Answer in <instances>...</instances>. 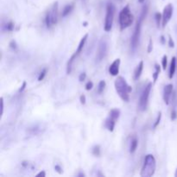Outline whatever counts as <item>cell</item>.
Masks as SVG:
<instances>
[{"label": "cell", "instance_id": "6da1fadb", "mask_svg": "<svg viewBox=\"0 0 177 177\" xmlns=\"http://www.w3.org/2000/svg\"><path fill=\"white\" fill-rule=\"evenodd\" d=\"M114 86L118 95L120 99L124 102H129L130 100V93L132 91V87L126 82V80L123 76H118L115 80Z\"/></svg>", "mask_w": 177, "mask_h": 177}, {"label": "cell", "instance_id": "7a4b0ae2", "mask_svg": "<svg viewBox=\"0 0 177 177\" xmlns=\"http://www.w3.org/2000/svg\"><path fill=\"white\" fill-rule=\"evenodd\" d=\"M148 10H149V5L146 4V5H144L143 7L141 15H140L137 22H136L135 30H134L132 36V40H131V45H132V48L133 51L136 50V48H137L138 43H139L140 36H141V30H142V23H143V21L144 20V18L147 16Z\"/></svg>", "mask_w": 177, "mask_h": 177}, {"label": "cell", "instance_id": "3957f363", "mask_svg": "<svg viewBox=\"0 0 177 177\" xmlns=\"http://www.w3.org/2000/svg\"><path fill=\"white\" fill-rule=\"evenodd\" d=\"M156 162L153 155H147L144 158V165L141 169L140 176L142 177H150L152 176L156 172Z\"/></svg>", "mask_w": 177, "mask_h": 177}, {"label": "cell", "instance_id": "277c9868", "mask_svg": "<svg viewBox=\"0 0 177 177\" xmlns=\"http://www.w3.org/2000/svg\"><path fill=\"white\" fill-rule=\"evenodd\" d=\"M118 20H119V24H120L121 30H124L132 24L134 17H133V15L131 12L130 6L128 4L125 7H124L122 9V11H120Z\"/></svg>", "mask_w": 177, "mask_h": 177}, {"label": "cell", "instance_id": "5b68a950", "mask_svg": "<svg viewBox=\"0 0 177 177\" xmlns=\"http://www.w3.org/2000/svg\"><path fill=\"white\" fill-rule=\"evenodd\" d=\"M58 22V2H55L45 16V23L48 29L55 25Z\"/></svg>", "mask_w": 177, "mask_h": 177}, {"label": "cell", "instance_id": "8992f818", "mask_svg": "<svg viewBox=\"0 0 177 177\" xmlns=\"http://www.w3.org/2000/svg\"><path fill=\"white\" fill-rule=\"evenodd\" d=\"M116 8L112 3H108L106 5V14L104 18V30L106 32L111 31L113 24V19L115 15Z\"/></svg>", "mask_w": 177, "mask_h": 177}, {"label": "cell", "instance_id": "52a82bcc", "mask_svg": "<svg viewBox=\"0 0 177 177\" xmlns=\"http://www.w3.org/2000/svg\"><path fill=\"white\" fill-rule=\"evenodd\" d=\"M119 115H120V111L118 109H112L110 111L109 116L105 119V122H104V126L109 132H112L114 131L115 124L119 118Z\"/></svg>", "mask_w": 177, "mask_h": 177}, {"label": "cell", "instance_id": "ba28073f", "mask_svg": "<svg viewBox=\"0 0 177 177\" xmlns=\"http://www.w3.org/2000/svg\"><path fill=\"white\" fill-rule=\"evenodd\" d=\"M152 87V83H149L147 86L144 87L140 99H139V104H138V107L139 110L142 112H144L147 109L148 103H149V94H150V91Z\"/></svg>", "mask_w": 177, "mask_h": 177}, {"label": "cell", "instance_id": "9c48e42d", "mask_svg": "<svg viewBox=\"0 0 177 177\" xmlns=\"http://www.w3.org/2000/svg\"><path fill=\"white\" fill-rule=\"evenodd\" d=\"M107 51H108V43L107 40L102 38L100 43L99 46L97 48V53H96V61L97 62H100L102 61L103 59L107 55Z\"/></svg>", "mask_w": 177, "mask_h": 177}, {"label": "cell", "instance_id": "30bf717a", "mask_svg": "<svg viewBox=\"0 0 177 177\" xmlns=\"http://www.w3.org/2000/svg\"><path fill=\"white\" fill-rule=\"evenodd\" d=\"M173 5L172 4H168L164 9H163V12H162V27L164 28L168 23V22L170 21L172 16H173Z\"/></svg>", "mask_w": 177, "mask_h": 177}, {"label": "cell", "instance_id": "8fae6325", "mask_svg": "<svg viewBox=\"0 0 177 177\" xmlns=\"http://www.w3.org/2000/svg\"><path fill=\"white\" fill-rule=\"evenodd\" d=\"M173 85L172 84H168L167 86H165L164 90H163V100L167 105L169 104V100L171 98V95L173 93Z\"/></svg>", "mask_w": 177, "mask_h": 177}, {"label": "cell", "instance_id": "7c38bea8", "mask_svg": "<svg viewBox=\"0 0 177 177\" xmlns=\"http://www.w3.org/2000/svg\"><path fill=\"white\" fill-rule=\"evenodd\" d=\"M120 59H116L109 67V73L112 76H118L119 73V66H120Z\"/></svg>", "mask_w": 177, "mask_h": 177}, {"label": "cell", "instance_id": "4fadbf2b", "mask_svg": "<svg viewBox=\"0 0 177 177\" xmlns=\"http://www.w3.org/2000/svg\"><path fill=\"white\" fill-rule=\"evenodd\" d=\"M87 38H88V34H86V35L81 38V40H80V43H79V46H78L76 51L74 52L77 55H79L82 52L83 48L85 47V44H86V43H87Z\"/></svg>", "mask_w": 177, "mask_h": 177}, {"label": "cell", "instance_id": "5bb4252c", "mask_svg": "<svg viewBox=\"0 0 177 177\" xmlns=\"http://www.w3.org/2000/svg\"><path fill=\"white\" fill-rule=\"evenodd\" d=\"M143 69H144V61L141 60L138 63V65L136 66V69L134 71V80H137L140 78L142 72H143Z\"/></svg>", "mask_w": 177, "mask_h": 177}, {"label": "cell", "instance_id": "9a60e30c", "mask_svg": "<svg viewBox=\"0 0 177 177\" xmlns=\"http://www.w3.org/2000/svg\"><path fill=\"white\" fill-rule=\"evenodd\" d=\"M176 58L174 56L171 60L170 68H169V74H168L169 79L173 78V76L175 75V73H176Z\"/></svg>", "mask_w": 177, "mask_h": 177}, {"label": "cell", "instance_id": "2e32d148", "mask_svg": "<svg viewBox=\"0 0 177 177\" xmlns=\"http://www.w3.org/2000/svg\"><path fill=\"white\" fill-rule=\"evenodd\" d=\"M78 55L74 53V55L70 57V59L68 61V65H67V74H71V72H72V69H73V63H74V60L76 59V57H77Z\"/></svg>", "mask_w": 177, "mask_h": 177}, {"label": "cell", "instance_id": "e0dca14e", "mask_svg": "<svg viewBox=\"0 0 177 177\" xmlns=\"http://www.w3.org/2000/svg\"><path fill=\"white\" fill-rule=\"evenodd\" d=\"M73 9H74V4H67L65 7H64V9H63V11H62V13H61V16H62V17H65V16H67L72 11H73Z\"/></svg>", "mask_w": 177, "mask_h": 177}, {"label": "cell", "instance_id": "ac0fdd59", "mask_svg": "<svg viewBox=\"0 0 177 177\" xmlns=\"http://www.w3.org/2000/svg\"><path fill=\"white\" fill-rule=\"evenodd\" d=\"M137 146H138V140H137V138H136V136H133V138L132 139V142H131L130 152H131L132 154H133V153L136 151Z\"/></svg>", "mask_w": 177, "mask_h": 177}, {"label": "cell", "instance_id": "d6986e66", "mask_svg": "<svg viewBox=\"0 0 177 177\" xmlns=\"http://www.w3.org/2000/svg\"><path fill=\"white\" fill-rule=\"evenodd\" d=\"M155 69H156L155 73L152 74L154 83L157 80V78L159 77V74H160V72H161V68H160V66H159L158 64H156V65H155Z\"/></svg>", "mask_w": 177, "mask_h": 177}, {"label": "cell", "instance_id": "ffe728a7", "mask_svg": "<svg viewBox=\"0 0 177 177\" xmlns=\"http://www.w3.org/2000/svg\"><path fill=\"white\" fill-rule=\"evenodd\" d=\"M104 87H105V81L104 80H100V82L99 83V86H98V93L99 94H101L104 90Z\"/></svg>", "mask_w": 177, "mask_h": 177}, {"label": "cell", "instance_id": "44dd1931", "mask_svg": "<svg viewBox=\"0 0 177 177\" xmlns=\"http://www.w3.org/2000/svg\"><path fill=\"white\" fill-rule=\"evenodd\" d=\"M155 19H156V25L157 27L159 28L160 27V24H161V21H162V15L159 12H156L155 14Z\"/></svg>", "mask_w": 177, "mask_h": 177}, {"label": "cell", "instance_id": "7402d4cb", "mask_svg": "<svg viewBox=\"0 0 177 177\" xmlns=\"http://www.w3.org/2000/svg\"><path fill=\"white\" fill-rule=\"evenodd\" d=\"M92 154L96 156H99L100 155V148L99 145H96L92 148Z\"/></svg>", "mask_w": 177, "mask_h": 177}, {"label": "cell", "instance_id": "603a6c76", "mask_svg": "<svg viewBox=\"0 0 177 177\" xmlns=\"http://www.w3.org/2000/svg\"><path fill=\"white\" fill-rule=\"evenodd\" d=\"M162 69L166 70L167 68V65H168V57L167 55H163L162 59Z\"/></svg>", "mask_w": 177, "mask_h": 177}, {"label": "cell", "instance_id": "cb8c5ba5", "mask_svg": "<svg viewBox=\"0 0 177 177\" xmlns=\"http://www.w3.org/2000/svg\"><path fill=\"white\" fill-rule=\"evenodd\" d=\"M14 27H15V25H14V23H12V22H9L6 25H5V29L7 31H12L13 29H14Z\"/></svg>", "mask_w": 177, "mask_h": 177}, {"label": "cell", "instance_id": "d4e9b609", "mask_svg": "<svg viewBox=\"0 0 177 177\" xmlns=\"http://www.w3.org/2000/svg\"><path fill=\"white\" fill-rule=\"evenodd\" d=\"M46 74H47V68H44V69H43V71L39 74V76H38V80H39V81H42V80L44 79Z\"/></svg>", "mask_w": 177, "mask_h": 177}, {"label": "cell", "instance_id": "484cf974", "mask_svg": "<svg viewBox=\"0 0 177 177\" xmlns=\"http://www.w3.org/2000/svg\"><path fill=\"white\" fill-rule=\"evenodd\" d=\"M161 118H162V112H159L158 116H157V118H156V122H155V124H154V128H156V127L158 126V124H160Z\"/></svg>", "mask_w": 177, "mask_h": 177}, {"label": "cell", "instance_id": "4316f807", "mask_svg": "<svg viewBox=\"0 0 177 177\" xmlns=\"http://www.w3.org/2000/svg\"><path fill=\"white\" fill-rule=\"evenodd\" d=\"M92 87H93V83H92V81H88V82L86 84V90H87V91L92 90Z\"/></svg>", "mask_w": 177, "mask_h": 177}, {"label": "cell", "instance_id": "83f0119b", "mask_svg": "<svg viewBox=\"0 0 177 177\" xmlns=\"http://www.w3.org/2000/svg\"><path fill=\"white\" fill-rule=\"evenodd\" d=\"M86 78H87V74L86 73H81L79 76V80L80 82H82V81H84L86 80Z\"/></svg>", "mask_w": 177, "mask_h": 177}, {"label": "cell", "instance_id": "f1b7e54d", "mask_svg": "<svg viewBox=\"0 0 177 177\" xmlns=\"http://www.w3.org/2000/svg\"><path fill=\"white\" fill-rule=\"evenodd\" d=\"M152 48H153V43H152V40L150 39L149 42V46H148V53H150L152 51Z\"/></svg>", "mask_w": 177, "mask_h": 177}, {"label": "cell", "instance_id": "f546056e", "mask_svg": "<svg viewBox=\"0 0 177 177\" xmlns=\"http://www.w3.org/2000/svg\"><path fill=\"white\" fill-rule=\"evenodd\" d=\"M26 86H27V83H26V81H23V85H22V87L19 88L18 90V92H23V91H24V89L26 87Z\"/></svg>", "mask_w": 177, "mask_h": 177}, {"label": "cell", "instance_id": "4dcf8cb0", "mask_svg": "<svg viewBox=\"0 0 177 177\" xmlns=\"http://www.w3.org/2000/svg\"><path fill=\"white\" fill-rule=\"evenodd\" d=\"M80 103L82 104H86L87 100H86V96H85L84 94H82V95L80 97Z\"/></svg>", "mask_w": 177, "mask_h": 177}, {"label": "cell", "instance_id": "1f68e13d", "mask_svg": "<svg viewBox=\"0 0 177 177\" xmlns=\"http://www.w3.org/2000/svg\"><path fill=\"white\" fill-rule=\"evenodd\" d=\"M168 46L170 48H174L175 47V43H174L173 39L171 38V36H169V38H168Z\"/></svg>", "mask_w": 177, "mask_h": 177}, {"label": "cell", "instance_id": "d6a6232c", "mask_svg": "<svg viewBox=\"0 0 177 177\" xmlns=\"http://www.w3.org/2000/svg\"><path fill=\"white\" fill-rule=\"evenodd\" d=\"M177 117V112L176 111V109H174L173 111H172V113H171V119L172 120H175Z\"/></svg>", "mask_w": 177, "mask_h": 177}, {"label": "cell", "instance_id": "836d02e7", "mask_svg": "<svg viewBox=\"0 0 177 177\" xmlns=\"http://www.w3.org/2000/svg\"><path fill=\"white\" fill-rule=\"evenodd\" d=\"M55 171L58 172L59 174H61V173H62V168H60V166H59V165H55Z\"/></svg>", "mask_w": 177, "mask_h": 177}, {"label": "cell", "instance_id": "e575fe53", "mask_svg": "<svg viewBox=\"0 0 177 177\" xmlns=\"http://www.w3.org/2000/svg\"><path fill=\"white\" fill-rule=\"evenodd\" d=\"M1 115H3L4 113V99L1 98Z\"/></svg>", "mask_w": 177, "mask_h": 177}, {"label": "cell", "instance_id": "d590c367", "mask_svg": "<svg viewBox=\"0 0 177 177\" xmlns=\"http://www.w3.org/2000/svg\"><path fill=\"white\" fill-rule=\"evenodd\" d=\"M36 177H40V176H42V177H45L46 176V173H45V171H41L40 173H38L36 176Z\"/></svg>", "mask_w": 177, "mask_h": 177}, {"label": "cell", "instance_id": "8d00e7d4", "mask_svg": "<svg viewBox=\"0 0 177 177\" xmlns=\"http://www.w3.org/2000/svg\"><path fill=\"white\" fill-rule=\"evenodd\" d=\"M78 176H85V174L84 173H80L79 175H78Z\"/></svg>", "mask_w": 177, "mask_h": 177}, {"label": "cell", "instance_id": "74e56055", "mask_svg": "<svg viewBox=\"0 0 177 177\" xmlns=\"http://www.w3.org/2000/svg\"><path fill=\"white\" fill-rule=\"evenodd\" d=\"M161 41H162V43H164V36H161Z\"/></svg>", "mask_w": 177, "mask_h": 177}, {"label": "cell", "instance_id": "f35d334b", "mask_svg": "<svg viewBox=\"0 0 177 177\" xmlns=\"http://www.w3.org/2000/svg\"><path fill=\"white\" fill-rule=\"evenodd\" d=\"M144 1H145V0H138V2H139L140 4H143V3H144Z\"/></svg>", "mask_w": 177, "mask_h": 177}, {"label": "cell", "instance_id": "ab89813d", "mask_svg": "<svg viewBox=\"0 0 177 177\" xmlns=\"http://www.w3.org/2000/svg\"><path fill=\"white\" fill-rule=\"evenodd\" d=\"M83 24H84V26H87V22H85Z\"/></svg>", "mask_w": 177, "mask_h": 177}, {"label": "cell", "instance_id": "60d3db41", "mask_svg": "<svg viewBox=\"0 0 177 177\" xmlns=\"http://www.w3.org/2000/svg\"><path fill=\"white\" fill-rule=\"evenodd\" d=\"M175 176L177 177V169H176V174H175Z\"/></svg>", "mask_w": 177, "mask_h": 177}, {"label": "cell", "instance_id": "b9f144b4", "mask_svg": "<svg viewBox=\"0 0 177 177\" xmlns=\"http://www.w3.org/2000/svg\"><path fill=\"white\" fill-rule=\"evenodd\" d=\"M118 2H122V1H123V0H118Z\"/></svg>", "mask_w": 177, "mask_h": 177}]
</instances>
